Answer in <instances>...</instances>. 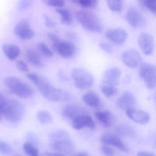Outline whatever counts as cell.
<instances>
[{
  "label": "cell",
  "mask_w": 156,
  "mask_h": 156,
  "mask_svg": "<svg viewBox=\"0 0 156 156\" xmlns=\"http://www.w3.org/2000/svg\"><path fill=\"white\" fill-rule=\"evenodd\" d=\"M79 4L88 9H94L98 5V0H79Z\"/></svg>",
  "instance_id": "e575fe53"
},
{
  "label": "cell",
  "mask_w": 156,
  "mask_h": 156,
  "mask_svg": "<svg viewBox=\"0 0 156 156\" xmlns=\"http://www.w3.org/2000/svg\"><path fill=\"white\" fill-rule=\"evenodd\" d=\"M140 5L153 14L156 12V0H138Z\"/></svg>",
  "instance_id": "484cf974"
},
{
  "label": "cell",
  "mask_w": 156,
  "mask_h": 156,
  "mask_svg": "<svg viewBox=\"0 0 156 156\" xmlns=\"http://www.w3.org/2000/svg\"><path fill=\"white\" fill-rule=\"evenodd\" d=\"M109 9L114 12H119L123 7V0H107Z\"/></svg>",
  "instance_id": "f1b7e54d"
},
{
  "label": "cell",
  "mask_w": 156,
  "mask_h": 156,
  "mask_svg": "<svg viewBox=\"0 0 156 156\" xmlns=\"http://www.w3.org/2000/svg\"><path fill=\"white\" fill-rule=\"evenodd\" d=\"M40 92L44 97L52 102H68L73 99V96L69 92L55 87L51 84Z\"/></svg>",
  "instance_id": "5b68a950"
},
{
  "label": "cell",
  "mask_w": 156,
  "mask_h": 156,
  "mask_svg": "<svg viewBox=\"0 0 156 156\" xmlns=\"http://www.w3.org/2000/svg\"><path fill=\"white\" fill-rule=\"evenodd\" d=\"M97 119L105 127H110L116 122L115 116L108 110L98 111L95 114Z\"/></svg>",
  "instance_id": "ffe728a7"
},
{
  "label": "cell",
  "mask_w": 156,
  "mask_h": 156,
  "mask_svg": "<svg viewBox=\"0 0 156 156\" xmlns=\"http://www.w3.org/2000/svg\"><path fill=\"white\" fill-rule=\"evenodd\" d=\"M52 47L55 51L65 59H69L73 57L76 51L75 46L73 43L61 40L52 44Z\"/></svg>",
  "instance_id": "ba28073f"
},
{
  "label": "cell",
  "mask_w": 156,
  "mask_h": 156,
  "mask_svg": "<svg viewBox=\"0 0 156 156\" xmlns=\"http://www.w3.org/2000/svg\"><path fill=\"white\" fill-rule=\"evenodd\" d=\"M4 83L12 93L19 97L29 98L33 95V91L30 87L18 77L7 76L4 79Z\"/></svg>",
  "instance_id": "3957f363"
},
{
  "label": "cell",
  "mask_w": 156,
  "mask_h": 156,
  "mask_svg": "<svg viewBox=\"0 0 156 156\" xmlns=\"http://www.w3.org/2000/svg\"><path fill=\"white\" fill-rule=\"evenodd\" d=\"M32 3V0H21L18 5V9L20 10H23L28 9Z\"/></svg>",
  "instance_id": "8d00e7d4"
},
{
  "label": "cell",
  "mask_w": 156,
  "mask_h": 156,
  "mask_svg": "<svg viewBox=\"0 0 156 156\" xmlns=\"http://www.w3.org/2000/svg\"><path fill=\"white\" fill-rule=\"evenodd\" d=\"M62 115L66 119L73 120L82 115L87 114L86 110L82 106L76 104H69L62 109Z\"/></svg>",
  "instance_id": "4fadbf2b"
},
{
  "label": "cell",
  "mask_w": 156,
  "mask_h": 156,
  "mask_svg": "<svg viewBox=\"0 0 156 156\" xmlns=\"http://www.w3.org/2000/svg\"><path fill=\"white\" fill-rule=\"evenodd\" d=\"M45 5L54 8H62L65 6L64 0H41Z\"/></svg>",
  "instance_id": "d6a6232c"
},
{
  "label": "cell",
  "mask_w": 156,
  "mask_h": 156,
  "mask_svg": "<svg viewBox=\"0 0 156 156\" xmlns=\"http://www.w3.org/2000/svg\"><path fill=\"white\" fill-rule=\"evenodd\" d=\"M102 93L108 98L115 96L118 93V90L116 87L103 84L101 86Z\"/></svg>",
  "instance_id": "83f0119b"
},
{
  "label": "cell",
  "mask_w": 156,
  "mask_h": 156,
  "mask_svg": "<svg viewBox=\"0 0 156 156\" xmlns=\"http://www.w3.org/2000/svg\"><path fill=\"white\" fill-rule=\"evenodd\" d=\"M73 127L76 130H80L85 128L94 129L95 124L93 119L87 115H82L73 120Z\"/></svg>",
  "instance_id": "d6986e66"
},
{
  "label": "cell",
  "mask_w": 156,
  "mask_h": 156,
  "mask_svg": "<svg viewBox=\"0 0 156 156\" xmlns=\"http://www.w3.org/2000/svg\"><path fill=\"white\" fill-rule=\"evenodd\" d=\"M137 155L138 156H155L153 152L147 151H140L137 152Z\"/></svg>",
  "instance_id": "b9f144b4"
},
{
  "label": "cell",
  "mask_w": 156,
  "mask_h": 156,
  "mask_svg": "<svg viewBox=\"0 0 156 156\" xmlns=\"http://www.w3.org/2000/svg\"><path fill=\"white\" fill-rule=\"evenodd\" d=\"M76 20L87 31L100 33L103 31V26L95 15L85 10H79L76 14Z\"/></svg>",
  "instance_id": "7a4b0ae2"
},
{
  "label": "cell",
  "mask_w": 156,
  "mask_h": 156,
  "mask_svg": "<svg viewBox=\"0 0 156 156\" xmlns=\"http://www.w3.org/2000/svg\"><path fill=\"white\" fill-rule=\"evenodd\" d=\"M3 117L12 123H17L23 119L25 113L24 105L16 100L7 99L2 109Z\"/></svg>",
  "instance_id": "6da1fadb"
},
{
  "label": "cell",
  "mask_w": 156,
  "mask_h": 156,
  "mask_svg": "<svg viewBox=\"0 0 156 156\" xmlns=\"http://www.w3.org/2000/svg\"><path fill=\"white\" fill-rule=\"evenodd\" d=\"M44 19L45 20V24L46 26L48 27H54L56 26V23L53 21L51 19L47 17V16H44Z\"/></svg>",
  "instance_id": "ab89813d"
},
{
  "label": "cell",
  "mask_w": 156,
  "mask_h": 156,
  "mask_svg": "<svg viewBox=\"0 0 156 156\" xmlns=\"http://www.w3.org/2000/svg\"><path fill=\"white\" fill-rule=\"evenodd\" d=\"M37 119L40 123L43 124H49L52 121V116L49 112L44 110H40L36 115Z\"/></svg>",
  "instance_id": "4316f807"
},
{
  "label": "cell",
  "mask_w": 156,
  "mask_h": 156,
  "mask_svg": "<svg viewBox=\"0 0 156 156\" xmlns=\"http://www.w3.org/2000/svg\"><path fill=\"white\" fill-rule=\"evenodd\" d=\"M100 141L105 145L113 146L125 153H128L129 151V148L116 134L105 133L101 136Z\"/></svg>",
  "instance_id": "9c48e42d"
},
{
  "label": "cell",
  "mask_w": 156,
  "mask_h": 156,
  "mask_svg": "<svg viewBox=\"0 0 156 156\" xmlns=\"http://www.w3.org/2000/svg\"><path fill=\"white\" fill-rule=\"evenodd\" d=\"M12 149L7 142L0 140V153L5 155H10L12 153Z\"/></svg>",
  "instance_id": "836d02e7"
},
{
  "label": "cell",
  "mask_w": 156,
  "mask_h": 156,
  "mask_svg": "<svg viewBox=\"0 0 156 156\" xmlns=\"http://www.w3.org/2000/svg\"><path fill=\"white\" fill-rule=\"evenodd\" d=\"M23 148L25 153L31 156H37L39 155V151L30 142H25L23 145Z\"/></svg>",
  "instance_id": "4dcf8cb0"
},
{
  "label": "cell",
  "mask_w": 156,
  "mask_h": 156,
  "mask_svg": "<svg viewBox=\"0 0 156 156\" xmlns=\"http://www.w3.org/2000/svg\"><path fill=\"white\" fill-rule=\"evenodd\" d=\"M3 114H2V110L0 109V121L3 118Z\"/></svg>",
  "instance_id": "7dc6e473"
},
{
  "label": "cell",
  "mask_w": 156,
  "mask_h": 156,
  "mask_svg": "<svg viewBox=\"0 0 156 156\" xmlns=\"http://www.w3.org/2000/svg\"><path fill=\"white\" fill-rule=\"evenodd\" d=\"M138 44L142 52L147 55L152 54L154 51V42L153 37L149 34L142 33L138 39Z\"/></svg>",
  "instance_id": "7c38bea8"
},
{
  "label": "cell",
  "mask_w": 156,
  "mask_h": 156,
  "mask_svg": "<svg viewBox=\"0 0 156 156\" xmlns=\"http://www.w3.org/2000/svg\"><path fill=\"white\" fill-rule=\"evenodd\" d=\"M3 52L7 58L14 60L20 54V50L17 45L14 44H5L2 46Z\"/></svg>",
  "instance_id": "cb8c5ba5"
},
{
  "label": "cell",
  "mask_w": 156,
  "mask_h": 156,
  "mask_svg": "<svg viewBox=\"0 0 156 156\" xmlns=\"http://www.w3.org/2000/svg\"><path fill=\"white\" fill-rule=\"evenodd\" d=\"M121 71L117 67L109 68L105 71L103 75V84L108 85L117 86L119 84Z\"/></svg>",
  "instance_id": "9a60e30c"
},
{
  "label": "cell",
  "mask_w": 156,
  "mask_h": 156,
  "mask_svg": "<svg viewBox=\"0 0 156 156\" xmlns=\"http://www.w3.org/2000/svg\"><path fill=\"white\" fill-rule=\"evenodd\" d=\"M69 136V134L67 131L63 129H58L50 133L48 138H49V141L51 142V141H54L59 139L65 137Z\"/></svg>",
  "instance_id": "f546056e"
},
{
  "label": "cell",
  "mask_w": 156,
  "mask_h": 156,
  "mask_svg": "<svg viewBox=\"0 0 156 156\" xmlns=\"http://www.w3.org/2000/svg\"><path fill=\"white\" fill-rule=\"evenodd\" d=\"M59 76H60L61 78L63 80H66V79H67L66 76H65V75L64 76V74L62 72H60Z\"/></svg>",
  "instance_id": "f6af8a7d"
},
{
  "label": "cell",
  "mask_w": 156,
  "mask_h": 156,
  "mask_svg": "<svg viewBox=\"0 0 156 156\" xmlns=\"http://www.w3.org/2000/svg\"><path fill=\"white\" fill-rule=\"evenodd\" d=\"M50 146L55 152L61 156L72 154L75 150V146L69 136L51 141Z\"/></svg>",
  "instance_id": "52a82bcc"
},
{
  "label": "cell",
  "mask_w": 156,
  "mask_h": 156,
  "mask_svg": "<svg viewBox=\"0 0 156 156\" xmlns=\"http://www.w3.org/2000/svg\"><path fill=\"white\" fill-rule=\"evenodd\" d=\"M140 66L139 74L140 78L148 89H154L156 83L155 66L149 63H143Z\"/></svg>",
  "instance_id": "8992f818"
},
{
  "label": "cell",
  "mask_w": 156,
  "mask_h": 156,
  "mask_svg": "<svg viewBox=\"0 0 156 156\" xmlns=\"http://www.w3.org/2000/svg\"><path fill=\"white\" fill-rule=\"evenodd\" d=\"M69 1L74 4H79V0H69Z\"/></svg>",
  "instance_id": "bcb514c9"
},
{
  "label": "cell",
  "mask_w": 156,
  "mask_h": 156,
  "mask_svg": "<svg viewBox=\"0 0 156 156\" xmlns=\"http://www.w3.org/2000/svg\"><path fill=\"white\" fill-rule=\"evenodd\" d=\"M39 51L45 57L51 58L53 55L52 51L44 43L41 42L38 45Z\"/></svg>",
  "instance_id": "1f68e13d"
},
{
  "label": "cell",
  "mask_w": 156,
  "mask_h": 156,
  "mask_svg": "<svg viewBox=\"0 0 156 156\" xmlns=\"http://www.w3.org/2000/svg\"><path fill=\"white\" fill-rule=\"evenodd\" d=\"M83 100L86 105L94 108H98L101 106V99L94 91H90L86 93L83 96Z\"/></svg>",
  "instance_id": "44dd1931"
},
{
  "label": "cell",
  "mask_w": 156,
  "mask_h": 156,
  "mask_svg": "<svg viewBox=\"0 0 156 156\" xmlns=\"http://www.w3.org/2000/svg\"><path fill=\"white\" fill-rule=\"evenodd\" d=\"M75 156H88V154L87 152L85 151H81L77 152L76 154H75Z\"/></svg>",
  "instance_id": "ee69618b"
},
{
  "label": "cell",
  "mask_w": 156,
  "mask_h": 156,
  "mask_svg": "<svg viewBox=\"0 0 156 156\" xmlns=\"http://www.w3.org/2000/svg\"><path fill=\"white\" fill-rule=\"evenodd\" d=\"M105 36L115 44L121 45L126 40L127 34L123 29H115L108 30L106 32Z\"/></svg>",
  "instance_id": "ac0fdd59"
},
{
  "label": "cell",
  "mask_w": 156,
  "mask_h": 156,
  "mask_svg": "<svg viewBox=\"0 0 156 156\" xmlns=\"http://www.w3.org/2000/svg\"><path fill=\"white\" fill-rule=\"evenodd\" d=\"M126 113L129 118L137 124L144 125L149 121V115L143 110L134 107L126 110Z\"/></svg>",
  "instance_id": "2e32d148"
},
{
  "label": "cell",
  "mask_w": 156,
  "mask_h": 156,
  "mask_svg": "<svg viewBox=\"0 0 156 156\" xmlns=\"http://www.w3.org/2000/svg\"><path fill=\"white\" fill-rule=\"evenodd\" d=\"M136 102V98L134 95L129 91H126L118 98L116 105L119 108L126 111L135 107Z\"/></svg>",
  "instance_id": "e0dca14e"
},
{
  "label": "cell",
  "mask_w": 156,
  "mask_h": 156,
  "mask_svg": "<svg viewBox=\"0 0 156 156\" xmlns=\"http://www.w3.org/2000/svg\"><path fill=\"white\" fill-rule=\"evenodd\" d=\"M16 66L17 68L21 72H23V73H27L29 72V68L28 66L23 61L21 60L18 61L16 64Z\"/></svg>",
  "instance_id": "74e56055"
},
{
  "label": "cell",
  "mask_w": 156,
  "mask_h": 156,
  "mask_svg": "<svg viewBox=\"0 0 156 156\" xmlns=\"http://www.w3.org/2000/svg\"><path fill=\"white\" fill-rule=\"evenodd\" d=\"M99 46L102 50L108 53H111L113 52L112 46L107 43L101 42L99 44Z\"/></svg>",
  "instance_id": "f35d334b"
},
{
  "label": "cell",
  "mask_w": 156,
  "mask_h": 156,
  "mask_svg": "<svg viewBox=\"0 0 156 156\" xmlns=\"http://www.w3.org/2000/svg\"><path fill=\"white\" fill-rule=\"evenodd\" d=\"M122 62L128 67L132 69L139 67L141 64V56L135 49L126 50L121 55Z\"/></svg>",
  "instance_id": "30bf717a"
},
{
  "label": "cell",
  "mask_w": 156,
  "mask_h": 156,
  "mask_svg": "<svg viewBox=\"0 0 156 156\" xmlns=\"http://www.w3.org/2000/svg\"><path fill=\"white\" fill-rule=\"evenodd\" d=\"M56 12L61 16V21L64 25H71L72 23V18L71 13L68 10L62 8H57Z\"/></svg>",
  "instance_id": "d4e9b609"
},
{
  "label": "cell",
  "mask_w": 156,
  "mask_h": 156,
  "mask_svg": "<svg viewBox=\"0 0 156 156\" xmlns=\"http://www.w3.org/2000/svg\"><path fill=\"white\" fill-rule=\"evenodd\" d=\"M7 100V99L4 97V96L1 93H0V109L2 110V109L4 107V105L6 104Z\"/></svg>",
  "instance_id": "7bdbcfd3"
},
{
  "label": "cell",
  "mask_w": 156,
  "mask_h": 156,
  "mask_svg": "<svg viewBox=\"0 0 156 156\" xmlns=\"http://www.w3.org/2000/svg\"><path fill=\"white\" fill-rule=\"evenodd\" d=\"M126 19L129 25L135 28H141L146 23L143 15L134 8H131L127 12Z\"/></svg>",
  "instance_id": "5bb4252c"
},
{
  "label": "cell",
  "mask_w": 156,
  "mask_h": 156,
  "mask_svg": "<svg viewBox=\"0 0 156 156\" xmlns=\"http://www.w3.org/2000/svg\"><path fill=\"white\" fill-rule=\"evenodd\" d=\"M14 33L16 36L23 40L32 39L34 36V32L31 28L30 23L26 20L19 21L14 28Z\"/></svg>",
  "instance_id": "8fae6325"
},
{
  "label": "cell",
  "mask_w": 156,
  "mask_h": 156,
  "mask_svg": "<svg viewBox=\"0 0 156 156\" xmlns=\"http://www.w3.org/2000/svg\"><path fill=\"white\" fill-rule=\"evenodd\" d=\"M25 57L28 62L35 67L42 68L44 66L40 54L35 50H27L25 52Z\"/></svg>",
  "instance_id": "7402d4cb"
},
{
  "label": "cell",
  "mask_w": 156,
  "mask_h": 156,
  "mask_svg": "<svg viewBox=\"0 0 156 156\" xmlns=\"http://www.w3.org/2000/svg\"><path fill=\"white\" fill-rule=\"evenodd\" d=\"M101 152L106 156H114L115 155V151L112 148L108 145L104 144L100 148Z\"/></svg>",
  "instance_id": "d590c367"
},
{
  "label": "cell",
  "mask_w": 156,
  "mask_h": 156,
  "mask_svg": "<svg viewBox=\"0 0 156 156\" xmlns=\"http://www.w3.org/2000/svg\"><path fill=\"white\" fill-rule=\"evenodd\" d=\"M115 130L118 135L126 137L133 138L136 135L135 129L127 123H122L119 124L115 127Z\"/></svg>",
  "instance_id": "603a6c76"
},
{
  "label": "cell",
  "mask_w": 156,
  "mask_h": 156,
  "mask_svg": "<svg viewBox=\"0 0 156 156\" xmlns=\"http://www.w3.org/2000/svg\"><path fill=\"white\" fill-rule=\"evenodd\" d=\"M75 85L78 89H87L91 87L94 82L93 75L89 72L80 68H75L72 72Z\"/></svg>",
  "instance_id": "277c9868"
},
{
  "label": "cell",
  "mask_w": 156,
  "mask_h": 156,
  "mask_svg": "<svg viewBox=\"0 0 156 156\" xmlns=\"http://www.w3.org/2000/svg\"><path fill=\"white\" fill-rule=\"evenodd\" d=\"M48 36L52 44H55V43L57 42L58 41H60V39L54 34L49 33L48 34Z\"/></svg>",
  "instance_id": "60d3db41"
}]
</instances>
